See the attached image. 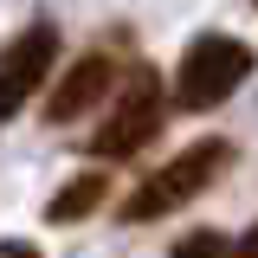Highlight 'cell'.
<instances>
[{"label":"cell","instance_id":"3","mask_svg":"<svg viewBox=\"0 0 258 258\" xmlns=\"http://www.w3.org/2000/svg\"><path fill=\"white\" fill-rule=\"evenodd\" d=\"M161 103H168V97H161V78L149 71V64H136L129 84L116 91V103H110L103 129L91 136V155H97V161H129V155H142V149L161 136V123H168Z\"/></svg>","mask_w":258,"mask_h":258},{"label":"cell","instance_id":"7","mask_svg":"<svg viewBox=\"0 0 258 258\" xmlns=\"http://www.w3.org/2000/svg\"><path fill=\"white\" fill-rule=\"evenodd\" d=\"M174 258H232V245H226L213 226H200V232H181L174 239Z\"/></svg>","mask_w":258,"mask_h":258},{"label":"cell","instance_id":"1","mask_svg":"<svg viewBox=\"0 0 258 258\" xmlns=\"http://www.w3.org/2000/svg\"><path fill=\"white\" fill-rule=\"evenodd\" d=\"M226 168H232V142H220V136H213V142H194L181 155H168L116 213H123V226H149V220H161V213H181L187 200H200V194L220 181Z\"/></svg>","mask_w":258,"mask_h":258},{"label":"cell","instance_id":"2","mask_svg":"<svg viewBox=\"0 0 258 258\" xmlns=\"http://www.w3.org/2000/svg\"><path fill=\"white\" fill-rule=\"evenodd\" d=\"M252 78V45L232 32H200L187 45V58L174 71V103L181 110H213Z\"/></svg>","mask_w":258,"mask_h":258},{"label":"cell","instance_id":"8","mask_svg":"<svg viewBox=\"0 0 258 258\" xmlns=\"http://www.w3.org/2000/svg\"><path fill=\"white\" fill-rule=\"evenodd\" d=\"M0 258H39V245H26V239H7V245H0Z\"/></svg>","mask_w":258,"mask_h":258},{"label":"cell","instance_id":"5","mask_svg":"<svg viewBox=\"0 0 258 258\" xmlns=\"http://www.w3.org/2000/svg\"><path fill=\"white\" fill-rule=\"evenodd\" d=\"M103 97H110V52H84V58L58 78V91H52V103H45V123H78V116L97 110Z\"/></svg>","mask_w":258,"mask_h":258},{"label":"cell","instance_id":"9","mask_svg":"<svg viewBox=\"0 0 258 258\" xmlns=\"http://www.w3.org/2000/svg\"><path fill=\"white\" fill-rule=\"evenodd\" d=\"M232 258H258V226L245 232V239H239V252H232Z\"/></svg>","mask_w":258,"mask_h":258},{"label":"cell","instance_id":"6","mask_svg":"<svg viewBox=\"0 0 258 258\" xmlns=\"http://www.w3.org/2000/svg\"><path fill=\"white\" fill-rule=\"evenodd\" d=\"M110 200V181H103V168H84L78 181H64L58 194H52V207H45V220L52 226H78L84 213H97Z\"/></svg>","mask_w":258,"mask_h":258},{"label":"cell","instance_id":"4","mask_svg":"<svg viewBox=\"0 0 258 258\" xmlns=\"http://www.w3.org/2000/svg\"><path fill=\"white\" fill-rule=\"evenodd\" d=\"M52 64H58V26L52 20H32L26 32L7 39V52H0V123H13L39 97V84L52 78Z\"/></svg>","mask_w":258,"mask_h":258}]
</instances>
